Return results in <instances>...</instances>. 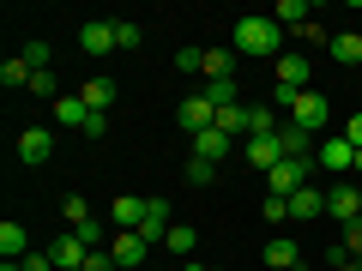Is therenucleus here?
Wrapping results in <instances>:
<instances>
[{
	"mask_svg": "<svg viewBox=\"0 0 362 271\" xmlns=\"http://www.w3.org/2000/svg\"><path fill=\"white\" fill-rule=\"evenodd\" d=\"M206 271H223V265H206Z\"/></svg>",
	"mask_w": 362,
	"mask_h": 271,
	"instance_id": "ea45409f",
	"label": "nucleus"
},
{
	"mask_svg": "<svg viewBox=\"0 0 362 271\" xmlns=\"http://www.w3.org/2000/svg\"><path fill=\"white\" fill-rule=\"evenodd\" d=\"M175 121H181V133H206V127H218V109H211L206 90H199V97H187V103L175 109Z\"/></svg>",
	"mask_w": 362,
	"mask_h": 271,
	"instance_id": "1a4fd4ad",
	"label": "nucleus"
},
{
	"mask_svg": "<svg viewBox=\"0 0 362 271\" xmlns=\"http://www.w3.org/2000/svg\"><path fill=\"white\" fill-rule=\"evenodd\" d=\"M272 18H278V30H302V25H314L302 0H278V13H272Z\"/></svg>",
	"mask_w": 362,
	"mask_h": 271,
	"instance_id": "5701e85b",
	"label": "nucleus"
},
{
	"mask_svg": "<svg viewBox=\"0 0 362 271\" xmlns=\"http://www.w3.org/2000/svg\"><path fill=\"white\" fill-rule=\"evenodd\" d=\"M211 78H235V49H206V85Z\"/></svg>",
	"mask_w": 362,
	"mask_h": 271,
	"instance_id": "b1692460",
	"label": "nucleus"
},
{
	"mask_svg": "<svg viewBox=\"0 0 362 271\" xmlns=\"http://www.w3.org/2000/svg\"><path fill=\"white\" fill-rule=\"evenodd\" d=\"M78 97H85V109H90V115H109V103H115V85H109V78L97 73V78H85V90H78Z\"/></svg>",
	"mask_w": 362,
	"mask_h": 271,
	"instance_id": "dca6fc26",
	"label": "nucleus"
},
{
	"mask_svg": "<svg viewBox=\"0 0 362 271\" xmlns=\"http://www.w3.org/2000/svg\"><path fill=\"white\" fill-rule=\"evenodd\" d=\"M314 163L332 169V175H356V145L338 133V139H320V151H314Z\"/></svg>",
	"mask_w": 362,
	"mask_h": 271,
	"instance_id": "423d86ee",
	"label": "nucleus"
},
{
	"mask_svg": "<svg viewBox=\"0 0 362 271\" xmlns=\"http://www.w3.org/2000/svg\"><path fill=\"white\" fill-rule=\"evenodd\" d=\"M326 211V193L320 187H302V193H290V217H320Z\"/></svg>",
	"mask_w": 362,
	"mask_h": 271,
	"instance_id": "412c9836",
	"label": "nucleus"
},
{
	"mask_svg": "<svg viewBox=\"0 0 362 271\" xmlns=\"http://www.w3.org/2000/svg\"><path fill=\"white\" fill-rule=\"evenodd\" d=\"M356 73H362V66H356Z\"/></svg>",
	"mask_w": 362,
	"mask_h": 271,
	"instance_id": "a19ab883",
	"label": "nucleus"
},
{
	"mask_svg": "<svg viewBox=\"0 0 362 271\" xmlns=\"http://www.w3.org/2000/svg\"><path fill=\"white\" fill-rule=\"evenodd\" d=\"M344 253H350V259L362 253V217H356V223H344Z\"/></svg>",
	"mask_w": 362,
	"mask_h": 271,
	"instance_id": "473e14b6",
	"label": "nucleus"
},
{
	"mask_svg": "<svg viewBox=\"0 0 362 271\" xmlns=\"http://www.w3.org/2000/svg\"><path fill=\"white\" fill-rule=\"evenodd\" d=\"M54 115H61V127H78V133H85L90 109H85V97H54Z\"/></svg>",
	"mask_w": 362,
	"mask_h": 271,
	"instance_id": "aec40b11",
	"label": "nucleus"
},
{
	"mask_svg": "<svg viewBox=\"0 0 362 271\" xmlns=\"http://www.w3.org/2000/svg\"><path fill=\"white\" fill-rule=\"evenodd\" d=\"M109 253H115V265H121V271H139L145 259H151V241H145L139 229H121L115 241H109Z\"/></svg>",
	"mask_w": 362,
	"mask_h": 271,
	"instance_id": "0eeeda50",
	"label": "nucleus"
},
{
	"mask_svg": "<svg viewBox=\"0 0 362 271\" xmlns=\"http://www.w3.org/2000/svg\"><path fill=\"white\" fill-rule=\"evenodd\" d=\"M85 271H121V265H115V253H109V247H97V253L85 259Z\"/></svg>",
	"mask_w": 362,
	"mask_h": 271,
	"instance_id": "2f4dec72",
	"label": "nucleus"
},
{
	"mask_svg": "<svg viewBox=\"0 0 362 271\" xmlns=\"http://www.w3.org/2000/svg\"><path fill=\"white\" fill-rule=\"evenodd\" d=\"M332 259H338V265H332V271H362V259H350V253H344V247H338V253H332Z\"/></svg>",
	"mask_w": 362,
	"mask_h": 271,
	"instance_id": "e433bc0d",
	"label": "nucleus"
},
{
	"mask_svg": "<svg viewBox=\"0 0 362 271\" xmlns=\"http://www.w3.org/2000/svg\"><path fill=\"white\" fill-rule=\"evenodd\" d=\"M18 265H25V271H54V259H49V253H25Z\"/></svg>",
	"mask_w": 362,
	"mask_h": 271,
	"instance_id": "c9c22d12",
	"label": "nucleus"
},
{
	"mask_svg": "<svg viewBox=\"0 0 362 271\" xmlns=\"http://www.w3.org/2000/svg\"><path fill=\"white\" fill-rule=\"evenodd\" d=\"M278 85L284 90H308V61H302V54H278Z\"/></svg>",
	"mask_w": 362,
	"mask_h": 271,
	"instance_id": "f3484780",
	"label": "nucleus"
},
{
	"mask_svg": "<svg viewBox=\"0 0 362 271\" xmlns=\"http://www.w3.org/2000/svg\"><path fill=\"white\" fill-rule=\"evenodd\" d=\"M187 181H194V187H206V181H211V163H199V157H194V163H187Z\"/></svg>",
	"mask_w": 362,
	"mask_h": 271,
	"instance_id": "f704fd0d",
	"label": "nucleus"
},
{
	"mask_svg": "<svg viewBox=\"0 0 362 271\" xmlns=\"http://www.w3.org/2000/svg\"><path fill=\"white\" fill-rule=\"evenodd\" d=\"M326 211H332L338 223H356L362 217V187H332V193H326Z\"/></svg>",
	"mask_w": 362,
	"mask_h": 271,
	"instance_id": "ddd939ff",
	"label": "nucleus"
},
{
	"mask_svg": "<svg viewBox=\"0 0 362 271\" xmlns=\"http://www.w3.org/2000/svg\"><path fill=\"white\" fill-rule=\"evenodd\" d=\"M259 259H266L272 271H296V265H302V247L290 241V235H272V241H266V253H259Z\"/></svg>",
	"mask_w": 362,
	"mask_h": 271,
	"instance_id": "9b49d317",
	"label": "nucleus"
},
{
	"mask_svg": "<svg viewBox=\"0 0 362 271\" xmlns=\"http://www.w3.org/2000/svg\"><path fill=\"white\" fill-rule=\"evenodd\" d=\"M61 217H66V229H85V223H90V205H85V199H66V205H61Z\"/></svg>",
	"mask_w": 362,
	"mask_h": 271,
	"instance_id": "a878e982",
	"label": "nucleus"
},
{
	"mask_svg": "<svg viewBox=\"0 0 362 271\" xmlns=\"http://www.w3.org/2000/svg\"><path fill=\"white\" fill-rule=\"evenodd\" d=\"M206 103L218 109V115H230V109H242V85H235V78H211V85H206Z\"/></svg>",
	"mask_w": 362,
	"mask_h": 271,
	"instance_id": "2eb2a0df",
	"label": "nucleus"
},
{
	"mask_svg": "<svg viewBox=\"0 0 362 271\" xmlns=\"http://www.w3.org/2000/svg\"><path fill=\"white\" fill-rule=\"evenodd\" d=\"M344 139H350V145H356V151H362V115H350V127H344Z\"/></svg>",
	"mask_w": 362,
	"mask_h": 271,
	"instance_id": "4c0bfd02",
	"label": "nucleus"
},
{
	"mask_svg": "<svg viewBox=\"0 0 362 271\" xmlns=\"http://www.w3.org/2000/svg\"><path fill=\"white\" fill-rule=\"evenodd\" d=\"M175 73H206V49H181L175 54Z\"/></svg>",
	"mask_w": 362,
	"mask_h": 271,
	"instance_id": "cd10ccee",
	"label": "nucleus"
},
{
	"mask_svg": "<svg viewBox=\"0 0 362 271\" xmlns=\"http://www.w3.org/2000/svg\"><path fill=\"white\" fill-rule=\"evenodd\" d=\"M278 145H284V157H314V151H320V145H314V133L290 127V121H284V127H278Z\"/></svg>",
	"mask_w": 362,
	"mask_h": 271,
	"instance_id": "6ab92c4d",
	"label": "nucleus"
},
{
	"mask_svg": "<svg viewBox=\"0 0 362 271\" xmlns=\"http://www.w3.org/2000/svg\"><path fill=\"white\" fill-rule=\"evenodd\" d=\"M326 49H332V61H344V66H362V37H356V30H344V37H332Z\"/></svg>",
	"mask_w": 362,
	"mask_h": 271,
	"instance_id": "4be33fe9",
	"label": "nucleus"
},
{
	"mask_svg": "<svg viewBox=\"0 0 362 271\" xmlns=\"http://www.w3.org/2000/svg\"><path fill=\"white\" fill-rule=\"evenodd\" d=\"M145 211H151V199H133V193H121L115 205H109V223H115V229H139V223H145Z\"/></svg>",
	"mask_w": 362,
	"mask_h": 271,
	"instance_id": "f8f14e48",
	"label": "nucleus"
},
{
	"mask_svg": "<svg viewBox=\"0 0 362 271\" xmlns=\"http://www.w3.org/2000/svg\"><path fill=\"white\" fill-rule=\"evenodd\" d=\"M163 247H169V253H194V229H187V223H175V229L163 235Z\"/></svg>",
	"mask_w": 362,
	"mask_h": 271,
	"instance_id": "bb28decb",
	"label": "nucleus"
},
{
	"mask_svg": "<svg viewBox=\"0 0 362 271\" xmlns=\"http://www.w3.org/2000/svg\"><path fill=\"white\" fill-rule=\"evenodd\" d=\"M115 25H121V18H90V25H78V49L97 54V61H103V54H115V49H121Z\"/></svg>",
	"mask_w": 362,
	"mask_h": 271,
	"instance_id": "20e7f679",
	"label": "nucleus"
},
{
	"mask_svg": "<svg viewBox=\"0 0 362 271\" xmlns=\"http://www.w3.org/2000/svg\"><path fill=\"white\" fill-rule=\"evenodd\" d=\"M90 253H97V247H90V241H85V235H78V229H66L61 241L49 247V259H54V271H85V259H90Z\"/></svg>",
	"mask_w": 362,
	"mask_h": 271,
	"instance_id": "39448f33",
	"label": "nucleus"
},
{
	"mask_svg": "<svg viewBox=\"0 0 362 271\" xmlns=\"http://www.w3.org/2000/svg\"><path fill=\"white\" fill-rule=\"evenodd\" d=\"M230 151H235V139H230L223 127H206V133H194V157H199V163H211V169H218Z\"/></svg>",
	"mask_w": 362,
	"mask_h": 271,
	"instance_id": "6e6552de",
	"label": "nucleus"
},
{
	"mask_svg": "<svg viewBox=\"0 0 362 271\" xmlns=\"http://www.w3.org/2000/svg\"><path fill=\"white\" fill-rule=\"evenodd\" d=\"M278 42H284L278 18H235V37H230L235 54H254V61H266V54H278Z\"/></svg>",
	"mask_w": 362,
	"mask_h": 271,
	"instance_id": "f257e3e1",
	"label": "nucleus"
},
{
	"mask_svg": "<svg viewBox=\"0 0 362 271\" xmlns=\"http://www.w3.org/2000/svg\"><path fill=\"white\" fill-rule=\"evenodd\" d=\"M181 271H206V259H181Z\"/></svg>",
	"mask_w": 362,
	"mask_h": 271,
	"instance_id": "58836bf2",
	"label": "nucleus"
},
{
	"mask_svg": "<svg viewBox=\"0 0 362 271\" xmlns=\"http://www.w3.org/2000/svg\"><path fill=\"white\" fill-rule=\"evenodd\" d=\"M54 157V133L49 127H25L18 133V163H49Z\"/></svg>",
	"mask_w": 362,
	"mask_h": 271,
	"instance_id": "9d476101",
	"label": "nucleus"
},
{
	"mask_svg": "<svg viewBox=\"0 0 362 271\" xmlns=\"http://www.w3.org/2000/svg\"><path fill=\"white\" fill-rule=\"evenodd\" d=\"M0 253H6V259H25V253H30V241H25L18 223H0Z\"/></svg>",
	"mask_w": 362,
	"mask_h": 271,
	"instance_id": "393cba45",
	"label": "nucleus"
},
{
	"mask_svg": "<svg viewBox=\"0 0 362 271\" xmlns=\"http://www.w3.org/2000/svg\"><path fill=\"white\" fill-rule=\"evenodd\" d=\"M30 97H61L54 90V73H30Z\"/></svg>",
	"mask_w": 362,
	"mask_h": 271,
	"instance_id": "7c9ffc66",
	"label": "nucleus"
},
{
	"mask_svg": "<svg viewBox=\"0 0 362 271\" xmlns=\"http://www.w3.org/2000/svg\"><path fill=\"white\" fill-rule=\"evenodd\" d=\"M169 229H175V223H169V205H163V199H151V211H145V223H139V235H145V241H163V235Z\"/></svg>",
	"mask_w": 362,
	"mask_h": 271,
	"instance_id": "a211bd4d",
	"label": "nucleus"
},
{
	"mask_svg": "<svg viewBox=\"0 0 362 271\" xmlns=\"http://www.w3.org/2000/svg\"><path fill=\"white\" fill-rule=\"evenodd\" d=\"M326 121H332V103H326L320 90H302L296 103H290V127H302V133H326Z\"/></svg>",
	"mask_w": 362,
	"mask_h": 271,
	"instance_id": "7ed1b4c3",
	"label": "nucleus"
},
{
	"mask_svg": "<svg viewBox=\"0 0 362 271\" xmlns=\"http://www.w3.org/2000/svg\"><path fill=\"white\" fill-rule=\"evenodd\" d=\"M308 169H320V163H314V157H284L278 169H266V193H272V199L302 193V187H308Z\"/></svg>",
	"mask_w": 362,
	"mask_h": 271,
	"instance_id": "f03ea898",
	"label": "nucleus"
},
{
	"mask_svg": "<svg viewBox=\"0 0 362 271\" xmlns=\"http://www.w3.org/2000/svg\"><path fill=\"white\" fill-rule=\"evenodd\" d=\"M25 61L37 66V73H49V42H25Z\"/></svg>",
	"mask_w": 362,
	"mask_h": 271,
	"instance_id": "c85d7f7f",
	"label": "nucleus"
},
{
	"mask_svg": "<svg viewBox=\"0 0 362 271\" xmlns=\"http://www.w3.org/2000/svg\"><path fill=\"white\" fill-rule=\"evenodd\" d=\"M259 211H266L272 223H284V217H290V199H272V193H266V205H259Z\"/></svg>",
	"mask_w": 362,
	"mask_h": 271,
	"instance_id": "72a5a7b5",
	"label": "nucleus"
},
{
	"mask_svg": "<svg viewBox=\"0 0 362 271\" xmlns=\"http://www.w3.org/2000/svg\"><path fill=\"white\" fill-rule=\"evenodd\" d=\"M115 37H121V49H139V42H145V30H139V25H127V18H121V25H115Z\"/></svg>",
	"mask_w": 362,
	"mask_h": 271,
	"instance_id": "c756f323",
	"label": "nucleus"
},
{
	"mask_svg": "<svg viewBox=\"0 0 362 271\" xmlns=\"http://www.w3.org/2000/svg\"><path fill=\"white\" fill-rule=\"evenodd\" d=\"M247 163H254V169H278V163H284V145H278V133H259V139H247Z\"/></svg>",
	"mask_w": 362,
	"mask_h": 271,
	"instance_id": "4468645a",
	"label": "nucleus"
}]
</instances>
